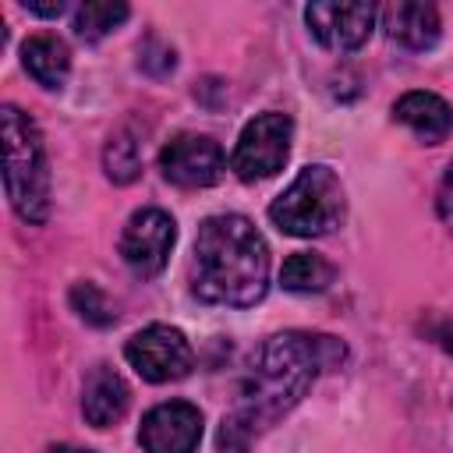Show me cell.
Returning <instances> with one entry per match:
<instances>
[{"label":"cell","instance_id":"cell-1","mask_svg":"<svg viewBox=\"0 0 453 453\" xmlns=\"http://www.w3.org/2000/svg\"><path fill=\"white\" fill-rule=\"evenodd\" d=\"M343 357L347 347L326 333L290 329L269 336L251 357V368L241 386V400L230 411V418H237L248 432L258 435L276 418H283L322 372L340 368Z\"/></svg>","mask_w":453,"mask_h":453},{"label":"cell","instance_id":"cell-2","mask_svg":"<svg viewBox=\"0 0 453 453\" xmlns=\"http://www.w3.org/2000/svg\"><path fill=\"white\" fill-rule=\"evenodd\" d=\"M191 287L209 304L248 308L265 297L269 248L251 219L223 212L209 216L195 237Z\"/></svg>","mask_w":453,"mask_h":453},{"label":"cell","instance_id":"cell-3","mask_svg":"<svg viewBox=\"0 0 453 453\" xmlns=\"http://www.w3.org/2000/svg\"><path fill=\"white\" fill-rule=\"evenodd\" d=\"M0 127H4L7 198L25 223H46V216H50V166H46L42 134H39L35 120L11 103L0 110Z\"/></svg>","mask_w":453,"mask_h":453},{"label":"cell","instance_id":"cell-4","mask_svg":"<svg viewBox=\"0 0 453 453\" xmlns=\"http://www.w3.org/2000/svg\"><path fill=\"white\" fill-rule=\"evenodd\" d=\"M347 216L343 184L329 166H304L269 205V219L294 237L333 234Z\"/></svg>","mask_w":453,"mask_h":453},{"label":"cell","instance_id":"cell-5","mask_svg":"<svg viewBox=\"0 0 453 453\" xmlns=\"http://www.w3.org/2000/svg\"><path fill=\"white\" fill-rule=\"evenodd\" d=\"M290 138H294V120L287 113H262V117H255L241 131V138L234 145L230 170L241 180H248V184L280 173L287 156H290Z\"/></svg>","mask_w":453,"mask_h":453},{"label":"cell","instance_id":"cell-6","mask_svg":"<svg viewBox=\"0 0 453 453\" xmlns=\"http://www.w3.org/2000/svg\"><path fill=\"white\" fill-rule=\"evenodd\" d=\"M124 357L127 365L145 379V382H173V379H184L195 365V350L188 343V336L173 326H145L138 329L127 347H124Z\"/></svg>","mask_w":453,"mask_h":453},{"label":"cell","instance_id":"cell-7","mask_svg":"<svg viewBox=\"0 0 453 453\" xmlns=\"http://www.w3.org/2000/svg\"><path fill=\"white\" fill-rule=\"evenodd\" d=\"M173 241H177V226H173L170 212L138 209L120 234V258L127 262V269L134 276H156V273H163Z\"/></svg>","mask_w":453,"mask_h":453},{"label":"cell","instance_id":"cell-8","mask_svg":"<svg viewBox=\"0 0 453 453\" xmlns=\"http://www.w3.org/2000/svg\"><path fill=\"white\" fill-rule=\"evenodd\" d=\"M159 170L177 188H209L223 177L226 159L216 138L209 134H177L159 152Z\"/></svg>","mask_w":453,"mask_h":453},{"label":"cell","instance_id":"cell-9","mask_svg":"<svg viewBox=\"0 0 453 453\" xmlns=\"http://www.w3.org/2000/svg\"><path fill=\"white\" fill-rule=\"evenodd\" d=\"M304 21L311 28V35L340 53L361 50L379 21V7L375 4H308L304 7Z\"/></svg>","mask_w":453,"mask_h":453},{"label":"cell","instance_id":"cell-10","mask_svg":"<svg viewBox=\"0 0 453 453\" xmlns=\"http://www.w3.org/2000/svg\"><path fill=\"white\" fill-rule=\"evenodd\" d=\"M138 442L145 453H195L202 442V411L188 400H170L142 418Z\"/></svg>","mask_w":453,"mask_h":453},{"label":"cell","instance_id":"cell-11","mask_svg":"<svg viewBox=\"0 0 453 453\" xmlns=\"http://www.w3.org/2000/svg\"><path fill=\"white\" fill-rule=\"evenodd\" d=\"M127 403H131L127 382L110 365H96L88 372V379H85V389H81V414H85V421L96 425V428H110V425H117L127 414Z\"/></svg>","mask_w":453,"mask_h":453},{"label":"cell","instance_id":"cell-12","mask_svg":"<svg viewBox=\"0 0 453 453\" xmlns=\"http://www.w3.org/2000/svg\"><path fill=\"white\" fill-rule=\"evenodd\" d=\"M382 25L403 50H432L439 42V11L425 0H396L382 11Z\"/></svg>","mask_w":453,"mask_h":453},{"label":"cell","instance_id":"cell-13","mask_svg":"<svg viewBox=\"0 0 453 453\" xmlns=\"http://www.w3.org/2000/svg\"><path fill=\"white\" fill-rule=\"evenodd\" d=\"M396 120L403 127H411L425 145L442 142L453 131V110L446 106V99H439L435 92H407L396 99L393 106Z\"/></svg>","mask_w":453,"mask_h":453},{"label":"cell","instance_id":"cell-14","mask_svg":"<svg viewBox=\"0 0 453 453\" xmlns=\"http://www.w3.org/2000/svg\"><path fill=\"white\" fill-rule=\"evenodd\" d=\"M21 64L25 71L42 85V88H64L67 74H71V53L67 42L57 35H28L21 46Z\"/></svg>","mask_w":453,"mask_h":453},{"label":"cell","instance_id":"cell-15","mask_svg":"<svg viewBox=\"0 0 453 453\" xmlns=\"http://www.w3.org/2000/svg\"><path fill=\"white\" fill-rule=\"evenodd\" d=\"M333 276H336L333 265L315 251H297L280 269L283 290H294V294H319V290H326L333 283Z\"/></svg>","mask_w":453,"mask_h":453},{"label":"cell","instance_id":"cell-16","mask_svg":"<svg viewBox=\"0 0 453 453\" xmlns=\"http://www.w3.org/2000/svg\"><path fill=\"white\" fill-rule=\"evenodd\" d=\"M127 4H113V0H88L74 11V32L85 42H96L103 35H110L120 21H127Z\"/></svg>","mask_w":453,"mask_h":453},{"label":"cell","instance_id":"cell-17","mask_svg":"<svg viewBox=\"0 0 453 453\" xmlns=\"http://www.w3.org/2000/svg\"><path fill=\"white\" fill-rule=\"evenodd\" d=\"M103 166H106V177L113 184H131L142 170V149L134 142V134L127 127L113 131L110 142H106V152H103Z\"/></svg>","mask_w":453,"mask_h":453},{"label":"cell","instance_id":"cell-18","mask_svg":"<svg viewBox=\"0 0 453 453\" xmlns=\"http://www.w3.org/2000/svg\"><path fill=\"white\" fill-rule=\"evenodd\" d=\"M71 304H74V311H78L85 322H92V326H110V322H113V308H110L106 294H103L96 283H78V287L71 290Z\"/></svg>","mask_w":453,"mask_h":453},{"label":"cell","instance_id":"cell-19","mask_svg":"<svg viewBox=\"0 0 453 453\" xmlns=\"http://www.w3.org/2000/svg\"><path fill=\"white\" fill-rule=\"evenodd\" d=\"M251 439H255V432H248L237 418L226 414L219 425V435H216V453H248Z\"/></svg>","mask_w":453,"mask_h":453},{"label":"cell","instance_id":"cell-20","mask_svg":"<svg viewBox=\"0 0 453 453\" xmlns=\"http://www.w3.org/2000/svg\"><path fill=\"white\" fill-rule=\"evenodd\" d=\"M138 53H142V67H145V71H152V74H159V71L166 74V71L173 67V50H170V46H163V42H156V39H149Z\"/></svg>","mask_w":453,"mask_h":453},{"label":"cell","instance_id":"cell-21","mask_svg":"<svg viewBox=\"0 0 453 453\" xmlns=\"http://www.w3.org/2000/svg\"><path fill=\"white\" fill-rule=\"evenodd\" d=\"M435 209H439L442 223H446V226H453V163H449V170L442 173V184H439V198H435Z\"/></svg>","mask_w":453,"mask_h":453},{"label":"cell","instance_id":"cell-22","mask_svg":"<svg viewBox=\"0 0 453 453\" xmlns=\"http://www.w3.org/2000/svg\"><path fill=\"white\" fill-rule=\"evenodd\" d=\"M28 14H39V18H60L64 11H67V4L64 0H53V4H39V0H25L21 4Z\"/></svg>","mask_w":453,"mask_h":453},{"label":"cell","instance_id":"cell-23","mask_svg":"<svg viewBox=\"0 0 453 453\" xmlns=\"http://www.w3.org/2000/svg\"><path fill=\"white\" fill-rule=\"evenodd\" d=\"M42 453H92V449H78V446H46Z\"/></svg>","mask_w":453,"mask_h":453},{"label":"cell","instance_id":"cell-24","mask_svg":"<svg viewBox=\"0 0 453 453\" xmlns=\"http://www.w3.org/2000/svg\"><path fill=\"white\" fill-rule=\"evenodd\" d=\"M439 336H442V347H446V350L453 354V322H449V326H446V329H442Z\"/></svg>","mask_w":453,"mask_h":453}]
</instances>
